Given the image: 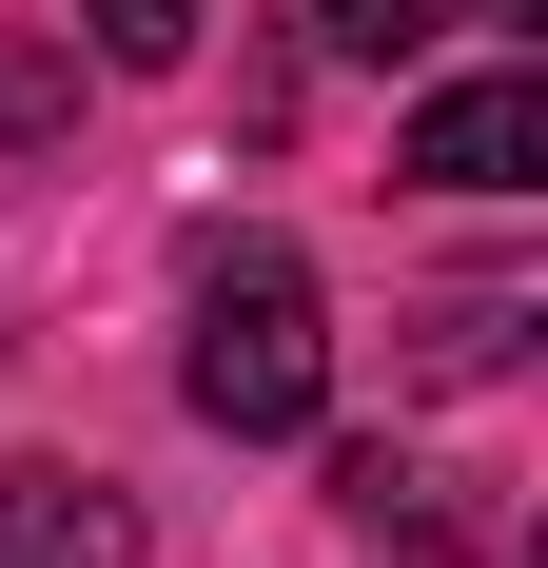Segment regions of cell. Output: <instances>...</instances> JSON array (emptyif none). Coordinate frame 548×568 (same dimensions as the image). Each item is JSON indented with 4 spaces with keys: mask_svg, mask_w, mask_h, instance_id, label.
Wrapping results in <instances>:
<instances>
[{
    "mask_svg": "<svg viewBox=\"0 0 548 568\" xmlns=\"http://www.w3.org/2000/svg\"><path fill=\"white\" fill-rule=\"evenodd\" d=\"M176 393H196V432H235V452H274V432L333 412V294H314L294 235H216V255H196V353H176Z\"/></svg>",
    "mask_w": 548,
    "mask_h": 568,
    "instance_id": "obj_1",
    "label": "cell"
},
{
    "mask_svg": "<svg viewBox=\"0 0 548 568\" xmlns=\"http://www.w3.org/2000/svg\"><path fill=\"white\" fill-rule=\"evenodd\" d=\"M392 176H432V196H529V176H548V79H529V59H490V79L412 99Z\"/></svg>",
    "mask_w": 548,
    "mask_h": 568,
    "instance_id": "obj_2",
    "label": "cell"
},
{
    "mask_svg": "<svg viewBox=\"0 0 548 568\" xmlns=\"http://www.w3.org/2000/svg\"><path fill=\"white\" fill-rule=\"evenodd\" d=\"M0 568H138V510L99 470H0Z\"/></svg>",
    "mask_w": 548,
    "mask_h": 568,
    "instance_id": "obj_3",
    "label": "cell"
},
{
    "mask_svg": "<svg viewBox=\"0 0 548 568\" xmlns=\"http://www.w3.org/2000/svg\"><path fill=\"white\" fill-rule=\"evenodd\" d=\"M294 20H314V59H432L450 0H294Z\"/></svg>",
    "mask_w": 548,
    "mask_h": 568,
    "instance_id": "obj_4",
    "label": "cell"
},
{
    "mask_svg": "<svg viewBox=\"0 0 548 568\" xmlns=\"http://www.w3.org/2000/svg\"><path fill=\"white\" fill-rule=\"evenodd\" d=\"M79 20H99L118 79H176V59H196V0H79Z\"/></svg>",
    "mask_w": 548,
    "mask_h": 568,
    "instance_id": "obj_5",
    "label": "cell"
}]
</instances>
